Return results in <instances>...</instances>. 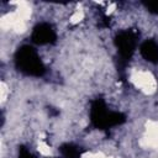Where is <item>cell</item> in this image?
I'll use <instances>...</instances> for the list:
<instances>
[{
  "instance_id": "4",
  "label": "cell",
  "mask_w": 158,
  "mask_h": 158,
  "mask_svg": "<svg viewBox=\"0 0 158 158\" xmlns=\"http://www.w3.org/2000/svg\"><path fill=\"white\" fill-rule=\"evenodd\" d=\"M146 6H147V9H149V11H152L154 14H158V1H156V2H147Z\"/></svg>"
},
{
  "instance_id": "2",
  "label": "cell",
  "mask_w": 158,
  "mask_h": 158,
  "mask_svg": "<svg viewBox=\"0 0 158 158\" xmlns=\"http://www.w3.org/2000/svg\"><path fill=\"white\" fill-rule=\"evenodd\" d=\"M52 40H54V32L48 25H40L38 27L35 28L33 31V41L43 44V43H49Z\"/></svg>"
},
{
  "instance_id": "3",
  "label": "cell",
  "mask_w": 158,
  "mask_h": 158,
  "mask_svg": "<svg viewBox=\"0 0 158 158\" xmlns=\"http://www.w3.org/2000/svg\"><path fill=\"white\" fill-rule=\"evenodd\" d=\"M141 52L147 60L156 62L158 59V46L153 41H147L141 47Z\"/></svg>"
},
{
  "instance_id": "1",
  "label": "cell",
  "mask_w": 158,
  "mask_h": 158,
  "mask_svg": "<svg viewBox=\"0 0 158 158\" xmlns=\"http://www.w3.org/2000/svg\"><path fill=\"white\" fill-rule=\"evenodd\" d=\"M20 58L19 60V65H21V70L27 73V74H36L40 75L43 70L42 63L40 60V58L37 57V54L32 51V48H23L21 49V52H19Z\"/></svg>"
}]
</instances>
